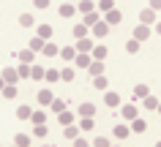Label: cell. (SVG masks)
Here are the masks:
<instances>
[{"label":"cell","mask_w":161,"mask_h":147,"mask_svg":"<svg viewBox=\"0 0 161 147\" xmlns=\"http://www.w3.org/2000/svg\"><path fill=\"white\" fill-rule=\"evenodd\" d=\"M76 114H79V117H93V114H96V104H90V101H85V104H79Z\"/></svg>","instance_id":"8992f818"},{"label":"cell","mask_w":161,"mask_h":147,"mask_svg":"<svg viewBox=\"0 0 161 147\" xmlns=\"http://www.w3.org/2000/svg\"><path fill=\"white\" fill-rule=\"evenodd\" d=\"M44 44H47V41H44L41 35H36V38H30V44H27V46H30V49H33V52L38 55V52H41V49H44Z\"/></svg>","instance_id":"ffe728a7"},{"label":"cell","mask_w":161,"mask_h":147,"mask_svg":"<svg viewBox=\"0 0 161 147\" xmlns=\"http://www.w3.org/2000/svg\"><path fill=\"white\" fill-rule=\"evenodd\" d=\"M156 33H158V35H161V22H156Z\"/></svg>","instance_id":"c3c4849f"},{"label":"cell","mask_w":161,"mask_h":147,"mask_svg":"<svg viewBox=\"0 0 161 147\" xmlns=\"http://www.w3.org/2000/svg\"><path fill=\"white\" fill-rule=\"evenodd\" d=\"M30 120H33V125H38V123H47V114H44L41 109H38V112H33V114H30Z\"/></svg>","instance_id":"60d3db41"},{"label":"cell","mask_w":161,"mask_h":147,"mask_svg":"<svg viewBox=\"0 0 161 147\" xmlns=\"http://www.w3.org/2000/svg\"><path fill=\"white\" fill-rule=\"evenodd\" d=\"M126 52L128 55H136V52H139V41H136V38H131V41L126 44Z\"/></svg>","instance_id":"ab89813d"},{"label":"cell","mask_w":161,"mask_h":147,"mask_svg":"<svg viewBox=\"0 0 161 147\" xmlns=\"http://www.w3.org/2000/svg\"><path fill=\"white\" fill-rule=\"evenodd\" d=\"M79 131H93V117H79Z\"/></svg>","instance_id":"836d02e7"},{"label":"cell","mask_w":161,"mask_h":147,"mask_svg":"<svg viewBox=\"0 0 161 147\" xmlns=\"http://www.w3.org/2000/svg\"><path fill=\"white\" fill-rule=\"evenodd\" d=\"M96 8H98V11H104V14H107V11H109V8H115V0H98V3H96Z\"/></svg>","instance_id":"f546056e"},{"label":"cell","mask_w":161,"mask_h":147,"mask_svg":"<svg viewBox=\"0 0 161 147\" xmlns=\"http://www.w3.org/2000/svg\"><path fill=\"white\" fill-rule=\"evenodd\" d=\"M120 114H123L126 120H134V117H136V106L134 104H126L123 109H120Z\"/></svg>","instance_id":"7402d4cb"},{"label":"cell","mask_w":161,"mask_h":147,"mask_svg":"<svg viewBox=\"0 0 161 147\" xmlns=\"http://www.w3.org/2000/svg\"><path fill=\"white\" fill-rule=\"evenodd\" d=\"M76 52H93V38H90V35L76 38Z\"/></svg>","instance_id":"5b68a950"},{"label":"cell","mask_w":161,"mask_h":147,"mask_svg":"<svg viewBox=\"0 0 161 147\" xmlns=\"http://www.w3.org/2000/svg\"><path fill=\"white\" fill-rule=\"evenodd\" d=\"M19 25H22V27H33V25H36L33 14H22V17H19Z\"/></svg>","instance_id":"d590c367"},{"label":"cell","mask_w":161,"mask_h":147,"mask_svg":"<svg viewBox=\"0 0 161 147\" xmlns=\"http://www.w3.org/2000/svg\"><path fill=\"white\" fill-rule=\"evenodd\" d=\"M139 22H142V25H156V11H153L150 6L142 8V11H139Z\"/></svg>","instance_id":"7a4b0ae2"},{"label":"cell","mask_w":161,"mask_h":147,"mask_svg":"<svg viewBox=\"0 0 161 147\" xmlns=\"http://www.w3.org/2000/svg\"><path fill=\"white\" fill-rule=\"evenodd\" d=\"M38 35H41L44 41H49L52 38V25H38Z\"/></svg>","instance_id":"f1b7e54d"},{"label":"cell","mask_w":161,"mask_h":147,"mask_svg":"<svg viewBox=\"0 0 161 147\" xmlns=\"http://www.w3.org/2000/svg\"><path fill=\"white\" fill-rule=\"evenodd\" d=\"M44 79H47V82L52 85V82H58V79H60V71H58V68H47V74H44Z\"/></svg>","instance_id":"83f0119b"},{"label":"cell","mask_w":161,"mask_h":147,"mask_svg":"<svg viewBox=\"0 0 161 147\" xmlns=\"http://www.w3.org/2000/svg\"><path fill=\"white\" fill-rule=\"evenodd\" d=\"M156 112H158V114H161V101H158V109H156Z\"/></svg>","instance_id":"681fc988"},{"label":"cell","mask_w":161,"mask_h":147,"mask_svg":"<svg viewBox=\"0 0 161 147\" xmlns=\"http://www.w3.org/2000/svg\"><path fill=\"white\" fill-rule=\"evenodd\" d=\"M93 60H107V46H104V44H98V46H93Z\"/></svg>","instance_id":"44dd1931"},{"label":"cell","mask_w":161,"mask_h":147,"mask_svg":"<svg viewBox=\"0 0 161 147\" xmlns=\"http://www.w3.org/2000/svg\"><path fill=\"white\" fill-rule=\"evenodd\" d=\"M44 74H47V68L44 66H30V79H36V82H41Z\"/></svg>","instance_id":"ac0fdd59"},{"label":"cell","mask_w":161,"mask_h":147,"mask_svg":"<svg viewBox=\"0 0 161 147\" xmlns=\"http://www.w3.org/2000/svg\"><path fill=\"white\" fill-rule=\"evenodd\" d=\"M3 87H6V79H3V74H0V90H3Z\"/></svg>","instance_id":"7dc6e473"},{"label":"cell","mask_w":161,"mask_h":147,"mask_svg":"<svg viewBox=\"0 0 161 147\" xmlns=\"http://www.w3.org/2000/svg\"><path fill=\"white\" fill-rule=\"evenodd\" d=\"M104 104L109 106V109H115V106H120V95H118V93H109V90H104Z\"/></svg>","instance_id":"52a82bcc"},{"label":"cell","mask_w":161,"mask_h":147,"mask_svg":"<svg viewBox=\"0 0 161 147\" xmlns=\"http://www.w3.org/2000/svg\"><path fill=\"white\" fill-rule=\"evenodd\" d=\"M93 8H96V3H93V0H82V3L76 6V11H82V14H87V11H93Z\"/></svg>","instance_id":"4dcf8cb0"},{"label":"cell","mask_w":161,"mask_h":147,"mask_svg":"<svg viewBox=\"0 0 161 147\" xmlns=\"http://www.w3.org/2000/svg\"><path fill=\"white\" fill-rule=\"evenodd\" d=\"M120 19H123V14H120L118 8H109V11H107V17H104V22H107V25L112 27V25H118Z\"/></svg>","instance_id":"9c48e42d"},{"label":"cell","mask_w":161,"mask_h":147,"mask_svg":"<svg viewBox=\"0 0 161 147\" xmlns=\"http://www.w3.org/2000/svg\"><path fill=\"white\" fill-rule=\"evenodd\" d=\"M60 57L66 63H74V57H76V46H60Z\"/></svg>","instance_id":"7c38bea8"},{"label":"cell","mask_w":161,"mask_h":147,"mask_svg":"<svg viewBox=\"0 0 161 147\" xmlns=\"http://www.w3.org/2000/svg\"><path fill=\"white\" fill-rule=\"evenodd\" d=\"M19 79H30V63H19Z\"/></svg>","instance_id":"e575fe53"},{"label":"cell","mask_w":161,"mask_h":147,"mask_svg":"<svg viewBox=\"0 0 161 147\" xmlns=\"http://www.w3.org/2000/svg\"><path fill=\"white\" fill-rule=\"evenodd\" d=\"M93 144H96V147H107V144H109V139H104V136H101V139H96Z\"/></svg>","instance_id":"f6af8a7d"},{"label":"cell","mask_w":161,"mask_h":147,"mask_svg":"<svg viewBox=\"0 0 161 147\" xmlns=\"http://www.w3.org/2000/svg\"><path fill=\"white\" fill-rule=\"evenodd\" d=\"M33 6H36V8H47V6H49V0H33Z\"/></svg>","instance_id":"ee69618b"},{"label":"cell","mask_w":161,"mask_h":147,"mask_svg":"<svg viewBox=\"0 0 161 147\" xmlns=\"http://www.w3.org/2000/svg\"><path fill=\"white\" fill-rule=\"evenodd\" d=\"M85 35H90V30H87V25L82 22V25L74 27V38H85Z\"/></svg>","instance_id":"4316f807"},{"label":"cell","mask_w":161,"mask_h":147,"mask_svg":"<svg viewBox=\"0 0 161 147\" xmlns=\"http://www.w3.org/2000/svg\"><path fill=\"white\" fill-rule=\"evenodd\" d=\"M3 79H6V85H17L19 82V71L17 68H3Z\"/></svg>","instance_id":"ba28073f"},{"label":"cell","mask_w":161,"mask_h":147,"mask_svg":"<svg viewBox=\"0 0 161 147\" xmlns=\"http://www.w3.org/2000/svg\"><path fill=\"white\" fill-rule=\"evenodd\" d=\"M30 114H33V109H30V106H19V109H17V117H19V120H27Z\"/></svg>","instance_id":"f35d334b"},{"label":"cell","mask_w":161,"mask_h":147,"mask_svg":"<svg viewBox=\"0 0 161 147\" xmlns=\"http://www.w3.org/2000/svg\"><path fill=\"white\" fill-rule=\"evenodd\" d=\"M49 109H52V112H55V114H58V112H63V109H66V101H60V98H52Z\"/></svg>","instance_id":"1f68e13d"},{"label":"cell","mask_w":161,"mask_h":147,"mask_svg":"<svg viewBox=\"0 0 161 147\" xmlns=\"http://www.w3.org/2000/svg\"><path fill=\"white\" fill-rule=\"evenodd\" d=\"M93 87L96 90H107L109 87V79L104 76V74H98V76H93Z\"/></svg>","instance_id":"d6986e66"},{"label":"cell","mask_w":161,"mask_h":147,"mask_svg":"<svg viewBox=\"0 0 161 147\" xmlns=\"http://www.w3.org/2000/svg\"><path fill=\"white\" fill-rule=\"evenodd\" d=\"M41 55H47V57H58L60 46H58V44H52V41H47V44H44V49H41Z\"/></svg>","instance_id":"4fadbf2b"},{"label":"cell","mask_w":161,"mask_h":147,"mask_svg":"<svg viewBox=\"0 0 161 147\" xmlns=\"http://www.w3.org/2000/svg\"><path fill=\"white\" fill-rule=\"evenodd\" d=\"M87 71H90V76H98V74H104V60H93L90 66H87Z\"/></svg>","instance_id":"e0dca14e"},{"label":"cell","mask_w":161,"mask_h":147,"mask_svg":"<svg viewBox=\"0 0 161 147\" xmlns=\"http://www.w3.org/2000/svg\"><path fill=\"white\" fill-rule=\"evenodd\" d=\"M112 136L115 139H128L131 136V125H115L112 128Z\"/></svg>","instance_id":"8fae6325"},{"label":"cell","mask_w":161,"mask_h":147,"mask_svg":"<svg viewBox=\"0 0 161 147\" xmlns=\"http://www.w3.org/2000/svg\"><path fill=\"white\" fill-rule=\"evenodd\" d=\"M134 38H136L139 44L147 41V38H150V25H142V22H139V27L134 30Z\"/></svg>","instance_id":"277c9868"},{"label":"cell","mask_w":161,"mask_h":147,"mask_svg":"<svg viewBox=\"0 0 161 147\" xmlns=\"http://www.w3.org/2000/svg\"><path fill=\"white\" fill-rule=\"evenodd\" d=\"M58 123L60 125H71V123H74V114L63 109V112H58Z\"/></svg>","instance_id":"603a6c76"},{"label":"cell","mask_w":161,"mask_h":147,"mask_svg":"<svg viewBox=\"0 0 161 147\" xmlns=\"http://www.w3.org/2000/svg\"><path fill=\"white\" fill-rule=\"evenodd\" d=\"M142 104H145V109H158V98H156V95H150V93H147V95H145V98H142Z\"/></svg>","instance_id":"cb8c5ba5"},{"label":"cell","mask_w":161,"mask_h":147,"mask_svg":"<svg viewBox=\"0 0 161 147\" xmlns=\"http://www.w3.org/2000/svg\"><path fill=\"white\" fill-rule=\"evenodd\" d=\"M82 22H85V25H87V27H93V25H96V22H98V14H96V8H93V11H87L85 17H82Z\"/></svg>","instance_id":"484cf974"},{"label":"cell","mask_w":161,"mask_h":147,"mask_svg":"<svg viewBox=\"0 0 161 147\" xmlns=\"http://www.w3.org/2000/svg\"><path fill=\"white\" fill-rule=\"evenodd\" d=\"M147 6H150L153 11H161V0H150V3H147Z\"/></svg>","instance_id":"bcb514c9"},{"label":"cell","mask_w":161,"mask_h":147,"mask_svg":"<svg viewBox=\"0 0 161 147\" xmlns=\"http://www.w3.org/2000/svg\"><path fill=\"white\" fill-rule=\"evenodd\" d=\"M147 93H150V87H147V85H136L134 87V98H145Z\"/></svg>","instance_id":"74e56055"},{"label":"cell","mask_w":161,"mask_h":147,"mask_svg":"<svg viewBox=\"0 0 161 147\" xmlns=\"http://www.w3.org/2000/svg\"><path fill=\"white\" fill-rule=\"evenodd\" d=\"M74 76H76V68H74V66H66V68L60 71V79H63V82H74Z\"/></svg>","instance_id":"9a60e30c"},{"label":"cell","mask_w":161,"mask_h":147,"mask_svg":"<svg viewBox=\"0 0 161 147\" xmlns=\"http://www.w3.org/2000/svg\"><path fill=\"white\" fill-rule=\"evenodd\" d=\"M107 33H109V25H107L104 19H98L93 25V38H107Z\"/></svg>","instance_id":"3957f363"},{"label":"cell","mask_w":161,"mask_h":147,"mask_svg":"<svg viewBox=\"0 0 161 147\" xmlns=\"http://www.w3.org/2000/svg\"><path fill=\"white\" fill-rule=\"evenodd\" d=\"M63 128H66V131H63V136H66V139H76L79 128H74V123H71V125H63Z\"/></svg>","instance_id":"8d00e7d4"},{"label":"cell","mask_w":161,"mask_h":147,"mask_svg":"<svg viewBox=\"0 0 161 147\" xmlns=\"http://www.w3.org/2000/svg\"><path fill=\"white\" fill-rule=\"evenodd\" d=\"M14 144H30V136H25V134H17V136H14Z\"/></svg>","instance_id":"7bdbcfd3"},{"label":"cell","mask_w":161,"mask_h":147,"mask_svg":"<svg viewBox=\"0 0 161 147\" xmlns=\"http://www.w3.org/2000/svg\"><path fill=\"white\" fill-rule=\"evenodd\" d=\"M93 63V55L90 52H76V57H74V68H82V71H87V66Z\"/></svg>","instance_id":"6da1fadb"},{"label":"cell","mask_w":161,"mask_h":147,"mask_svg":"<svg viewBox=\"0 0 161 147\" xmlns=\"http://www.w3.org/2000/svg\"><path fill=\"white\" fill-rule=\"evenodd\" d=\"M52 98H55V95H52V90H49V87H47V90H38V104L49 106V104H52Z\"/></svg>","instance_id":"5bb4252c"},{"label":"cell","mask_w":161,"mask_h":147,"mask_svg":"<svg viewBox=\"0 0 161 147\" xmlns=\"http://www.w3.org/2000/svg\"><path fill=\"white\" fill-rule=\"evenodd\" d=\"M0 93L6 95V98H17V93H19V90H17V85H6L3 90H0Z\"/></svg>","instance_id":"d6a6232c"},{"label":"cell","mask_w":161,"mask_h":147,"mask_svg":"<svg viewBox=\"0 0 161 147\" xmlns=\"http://www.w3.org/2000/svg\"><path fill=\"white\" fill-rule=\"evenodd\" d=\"M33 57H36V52H33V49H30V46L19 52V63H33Z\"/></svg>","instance_id":"d4e9b609"},{"label":"cell","mask_w":161,"mask_h":147,"mask_svg":"<svg viewBox=\"0 0 161 147\" xmlns=\"http://www.w3.org/2000/svg\"><path fill=\"white\" fill-rule=\"evenodd\" d=\"M58 14H60L63 19H71V17L76 14V6H68V3H66V6H60V8H58Z\"/></svg>","instance_id":"2e32d148"},{"label":"cell","mask_w":161,"mask_h":147,"mask_svg":"<svg viewBox=\"0 0 161 147\" xmlns=\"http://www.w3.org/2000/svg\"><path fill=\"white\" fill-rule=\"evenodd\" d=\"M145 131H147V123H145L142 117L136 114L134 120H131V134H145Z\"/></svg>","instance_id":"30bf717a"},{"label":"cell","mask_w":161,"mask_h":147,"mask_svg":"<svg viewBox=\"0 0 161 147\" xmlns=\"http://www.w3.org/2000/svg\"><path fill=\"white\" fill-rule=\"evenodd\" d=\"M33 134H36V136H38V139H44V136H47V134H49V131H47V123H38V125H36V131H33Z\"/></svg>","instance_id":"b9f144b4"}]
</instances>
